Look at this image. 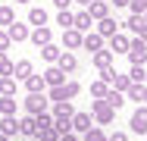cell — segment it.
Listing matches in <instances>:
<instances>
[{
	"mask_svg": "<svg viewBox=\"0 0 147 141\" xmlns=\"http://www.w3.org/2000/svg\"><path fill=\"white\" fill-rule=\"evenodd\" d=\"M91 25H94V19L88 16V9H78V13H72V28H78V31L85 35Z\"/></svg>",
	"mask_w": 147,
	"mask_h": 141,
	"instance_id": "cell-19",
	"label": "cell"
},
{
	"mask_svg": "<svg viewBox=\"0 0 147 141\" xmlns=\"http://www.w3.org/2000/svg\"><path fill=\"white\" fill-rule=\"evenodd\" d=\"M31 75V60H19V63H13V79L16 82H25Z\"/></svg>",
	"mask_w": 147,
	"mask_h": 141,
	"instance_id": "cell-23",
	"label": "cell"
},
{
	"mask_svg": "<svg viewBox=\"0 0 147 141\" xmlns=\"http://www.w3.org/2000/svg\"><path fill=\"white\" fill-rule=\"evenodd\" d=\"M0 135L16 138V135H19V119H16V116H0Z\"/></svg>",
	"mask_w": 147,
	"mask_h": 141,
	"instance_id": "cell-17",
	"label": "cell"
},
{
	"mask_svg": "<svg viewBox=\"0 0 147 141\" xmlns=\"http://www.w3.org/2000/svg\"><path fill=\"white\" fill-rule=\"evenodd\" d=\"M82 47H85V50H91V54H97V50H103V38H100L97 31H85Z\"/></svg>",
	"mask_w": 147,
	"mask_h": 141,
	"instance_id": "cell-18",
	"label": "cell"
},
{
	"mask_svg": "<svg viewBox=\"0 0 147 141\" xmlns=\"http://www.w3.org/2000/svg\"><path fill=\"white\" fill-rule=\"evenodd\" d=\"M16 3H31V0H16Z\"/></svg>",
	"mask_w": 147,
	"mask_h": 141,
	"instance_id": "cell-48",
	"label": "cell"
},
{
	"mask_svg": "<svg viewBox=\"0 0 147 141\" xmlns=\"http://www.w3.org/2000/svg\"><path fill=\"white\" fill-rule=\"evenodd\" d=\"M34 138H38V141H59V135H57V129L50 125V129H38Z\"/></svg>",
	"mask_w": 147,
	"mask_h": 141,
	"instance_id": "cell-34",
	"label": "cell"
},
{
	"mask_svg": "<svg viewBox=\"0 0 147 141\" xmlns=\"http://www.w3.org/2000/svg\"><path fill=\"white\" fill-rule=\"evenodd\" d=\"M57 66L66 72V75H72V72L78 69V60H75V54H72V50H63V54H59V60H57Z\"/></svg>",
	"mask_w": 147,
	"mask_h": 141,
	"instance_id": "cell-15",
	"label": "cell"
},
{
	"mask_svg": "<svg viewBox=\"0 0 147 141\" xmlns=\"http://www.w3.org/2000/svg\"><path fill=\"white\" fill-rule=\"evenodd\" d=\"M0 141H13V138H6V135H0Z\"/></svg>",
	"mask_w": 147,
	"mask_h": 141,
	"instance_id": "cell-47",
	"label": "cell"
},
{
	"mask_svg": "<svg viewBox=\"0 0 147 141\" xmlns=\"http://www.w3.org/2000/svg\"><path fill=\"white\" fill-rule=\"evenodd\" d=\"M22 107H25V113H31V116L44 113L47 107H50V100H47V91H41V94H25Z\"/></svg>",
	"mask_w": 147,
	"mask_h": 141,
	"instance_id": "cell-4",
	"label": "cell"
},
{
	"mask_svg": "<svg viewBox=\"0 0 147 141\" xmlns=\"http://www.w3.org/2000/svg\"><path fill=\"white\" fill-rule=\"evenodd\" d=\"M59 141H78V135L75 132H66V135H59Z\"/></svg>",
	"mask_w": 147,
	"mask_h": 141,
	"instance_id": "cell-43",
	"label": "cell"
},
{
	"mask_svg": "<svg viewBox=\"0 0 147 141\" xmlns=\"http://www.w3.org/2000/svg\"><path fill=\"white\" fill-rule=\"evenodd\" d=\"M103 100H107V104H110V107H113V110H119V107H122V104H125V94H122V91H116V88H110V91H107V97H103Z\"/></svg>",
	"mask_w": 147,
	"mask_h": 141,
	"instance_id": "cell-27",
	"label": "cell"
},
{
	"mask_svg": "<svg viewBox=\"0 0 147 141\" xmlns=\"http://www.w3.org/2000/svg\"><path fill=\"white\" fill-rule=\"evenodd\" d=\"M19 135H25V138H34V135H38V119H34L31 113H25V116L19 119Z\"/></svg>",
	"mask_w": 147,
	"mask_h": 141,
	"instance_id": "cell-16",
	"label": "cell"
},
{
	"mask_svg": "<svg viewBox=\"0 0 147 141\" xmlns=\"http://www.w3.org/2000/svg\"><path fill=\"white\" fill-rule=\"evenodd\" d=\"M144 85H147V82H144Z\"/></svg>",
	"mask_w": 147,
	"mask_h": 141,
	"instance_id": "cell-52",
	"label": "cell"
},
{
	"mask_svg": "<svg viewBox=\"0 0 147 141\" xmlns=\"http://www.w3.org/2000/svg\"><path fill=\"white\" fill-rule=\"evenodd\" d=\"M9 35H6V28H0V50H9Z\"/></svg>",
	"mask_w": 147,
	"mask_h": 141,
	"instance_id": "cell-38",
	"label": "cell"
},
{
	"mask_svg": "<svg viewBox=\"0 0 147 141\" xmlns=\"http://www.w3.org/2000/svg\"><path fill=\"white\" fill-rule=\"evenodd\" d=\"M0 75H13V60L6 56V50H0Z\"/></svg>",
	"mask_w": 147,
	"mask_h": 141,
	"instance_id": "cell-35",
	"label": "cell"
},
{
	"mask_svg": "<svg viewBox=\"0 0 147 141\" xmlns=\"http://www.w3.org/2000/svg\"><path fill=\"white\" fill-rule=\"evenodd\" d=\"M57 22L63 28H72V13H69V9H59V13H57Z\"/></svg>",
	"mask_w": 147,
	"mask_h": 141,
	"instance_id": "cell-37",
	"label": "cell"
},
{
	"mask_svg": "<svg viewBox=\"0 0 147 141\" xmlns=\"http://www.w3.org/2000/svg\"><path fill=\"white\" fill-rule=\"evenodd\" d=\"M53 6H57V9H69V6H72V0H53Z\"/></svg>",
	"mask_w": 147,
	"mask_h": 141,
	"instance_id": "cell-41",
	"label": "cell"
},
{
	"mask_svg": "<svg viewBox=\"0 0 147 141\" xmlns=\"http://www.w3.org/2000/svg\"><path fill=\"white\" fill-rule=\"evenodd\" d=\"M141 41H144V44H147V28H144V31H141Z\"/></svg>",
	"mask_w": 147,
	"mask_h": 141,
	"instance_id": "cell-46",
	"label": "cell"
},
{
	"mask_svg": "<svg viewBox=\"0 0 147 141\" xmlns=\"http://www.w3.org/2000/svg\"><path fill=\"white\" fill-rule=\"evenodd\" d=\"M128 63L131 66H144L147 63V44L141 41V35H131V41H128Z\"/></svg>",
	"mask_w": 147,
	"mask_h": 141,
	"instance_id": "cell-2",
	"label": "cell"
},
{
	"mask_svg": "<svg viewBox=\"0 0 147 141\" xmlns=\"http://www.w3.org/2000/svg\"><path fill=\"white\" fill-rule=\"evenodd\" d=\"M16 110H19V104L13 97H0V116H16Z\"/></svg>",
	"mask_w": 147,
	"mask_h": 141,
	"instance_id": "cell-30",
	"label": "cell"
},
{
	"mask_svg": "<svg viewBox=\"0 0 147 141\" xmlns=\"http://www.w3.org/2000/svg\"><path fill=\"white\" fill-rule=\"evenodd\" d=\"M141 104L147 107V85H144V91H141Z\"/></svg>",
	"mask_w": 147,
	"mask_h": 141,
	"instance_id": "cell-44",
	"label": "cell"
},
{
	"mask_svg": "<svg viewBox=\"0 0 147 141\" xmlns=\"http://www.w3.org/2000/svg\"><path fill=\"white\" fill-rule=\"evenodd\" d=\"M128 85H131V79H128V72H125V75H113V82H110V88H116V91H122V94H125V88H128Z\"/></svg>",
	"mask_w": 147,
	"mask_h": 141,
	"instance_id": "cell-32",
	"label": "cell"
},
{
	"mask_svg": "<svg viewBox=\"0 0 147 141\" xmlns=\"http://www.w3.org/2000/svg\"><path fill=\"white\" fill-rule=\"evenodd\" d=\"M116 31H119V22L113 19V16H103V19L97 22V35H100L103 41H110V38H113Z\"/></svg>",
	"mask_w": 147,
	"mask_h": 141,
	"instance_id": "cell-9",
	"label": "cell"
},
{
	"mask_svg": "<svg viewBox=\"0 0 147 141\" xmlns=\"http://www.w3.org/2000/svg\"><path fill=\"white\" fill-rule=\"evenodd\" d=\"M128 41H131L128 35H122V31H116V35L110 38V50H113V54H128Z\"/></svg>",
	"mask_w": 147,
	"mask_h": 141,
	"instance_id": "cell-21",
	"label": "cell"
},
{
	"mask_svg": "<svg viewBox=\"0 0 147 141\" xmlns=\"http://www.w3.org/2000/svg\"><path fill=\"white\" fill-rule=\"evenodd\" d=\"M28 25H31V28L47 25V9H44V6H31V13H28Z\"/></svg>",
	"mask_w": 147,
	"mask_h": 141,
	"instance_id": "cell-25",
	"label": "cell"
},
{
	"mask_svg": "<svg viewBox=\"0 0 147 141\" xmlns=\"http://www.w3.org/2000/svg\"><path fill=\"white\" fill-rule=\"evenodd\" d=\"M41 91H47L44 75H34V72H31L28 79H25V94H41Z\"/></svg>",
	"mask_w": 147,
	"mask_h": 141,
	"instance_id": "cell-22",
	"label": "cell"
},
{
	"mask_svg": "<svg viewBox=\"0 0 147 141\" xmlns=\"http://www.w3.org/2000/svg\"><path fill=\"white\" fill-rule=\"evenodd\" d=\"M31 44L34 47H44V44H50L53 41V31H50V25H38V28H31Z\"/></svg>",
	"mask_w": 147,
	"mask_h": 141,
	"instance_id": "cell-8",
	"label": "cell"
},
{
	"mask_svg": "<svg viewBox=\"0 0 147 141\" xmlns=\"http://www.w3.org/2000/svg\"><path fill=\"white\" fill-rule=\"evenodd\" d=\"M63 82H66V72L59 69L57 63H50V69L44 72V85H47V88H57V85H63Z\"/></svg>",
	"mask_w": 147,
	"mask_h": 141,
	"instance_id": "cell-13",
	"label": "cell"
},
{
	"mask_svg": "<svg viewBox=\"0 0 147 141\" xmlns=\"http://www.w3.org/2000/svg\"><path fill=\"white\" fill-rule=\"evenodd\" d=\"M113 75H116V69L110 66V69H100V75H97V79H103V82L110 85V82H113Z\"/></svg>",
	"mask_w": 147,
	"mask_h": 141,
	"instance_id": "cell-39",
	"label": "cell"
},
{
	"mask_svg": "<svg viewBox=\"0 0 147 141\" xmlns=\"http://www.w3.org/2000/svg\"><path fill=\"white\" fill-rule=\"evenodd\" d=\"M19 91V82L13 75H0V97H16Z\"/></svg>",
	"mask_w": 147,
	"mask_h": 141,
	"instance_id": "cell-20",
	"label": "cell"
},
{
	"mask_svg": "<svg viewBox=\"0 0 147 141\" xmlns=\"http://www.w3.org/2000/svg\"><path fill=\"white\" fill-rule=\"evenodd\" d=\"M128 125H131V135H147V107H135Z\"/></svg>",
	"mask_w": 147,
	"mask_h": 141,
	"instance_id": "cell-5",
	"label": "cell"
},
{
	"mask_svg": "<svg viewBox=\"0 0 147 141\" xmlns=\"http://www.w3.org/2000/svg\"><path fill=\"white\" fill-rule=\"evenodd\" d=\"M141 3H144V6H147V0H141Z\"/></svg>",
	"mask_w": 147,
	"mask_h": 141,
	"instance_id": "cell-50",
	"label": "cell"
},
{
	"mask_svg": "<svg viewBox=\"0 0 147 141\" xmlns=\"http://www.w3.org/2000/svg\"><path fill=\"white\" fill-rule=\"evenodd\" d=\"M91 116H94V125H113V119H116V110H113L107 100H94V107H91Z\"/></svg>",
	"mask_w": 147,
	"mask_h": 141,
	"instance_id": "cell-3",
	"label": "cell"
},
{
	"mask_svg": "<svg viewBox=\"0 0 147 141\" xmlns=\"http://www.w3.org/2000/svg\"><path fill=\"white\" fill-rule=\"evenodd\" d=\"M110 6H116V9H125V6H128V0H110Z\"/></svg>",
	"mask_w": 147,
	"mask_h": 141,
	"instance_id": "cell-42",
	"label": "cell"
},
{
	"mask_svg": "<svg viewBox=\"0 0 147 141\" xmlns=\"http://www.w3.org/2000/svg\"><path fill=\"white\" fill-rule=\"evenodd\" d=\"M82 141H107V132H103L100 125H94V129H88V132L82 135Z\"/></svg>",
	"mask_w": 147,
	"mask_h": 141,
	"instance_id": "cell-31",
	"label": "cell"
},
{
	"mask_svg": "<svg viewBox=\"0 0 147 141\" xmlns=\"http://www.w3.org/2000/svg\"><path fill=\"white\" fill-rule=\"evenodd\" d=\"M13 22H16V9L6 6V3H0V25L6 28V25H13Z\"/></svg>",
	"mask_w": 147,
	"mask_h": 141,
	"instance_id": "cell-29",
	"label": "cell"
},
{
	"mask_svg": "<svg viewBox=\"0 0 147 141\" xmlns=\"http://www.w3.org/2000/svg\"><path fill=\"white\" fill-rule=\"evenodd\" d=\"M113 50H110V47H107V50H97V54H94V66H97V72H100V69H110V66H113Z\"/></svg>",
	"mask_w": 147,
	"mask_h": 141,
	"instance_id": "cell-24",
	"label": "cell"
},
{
	"mask_svg": "<svg viewBox=\"0 0 147 141\" xmlns=\"http://www.w3.org/2000/svg\"><path fill=\"white\" fill-rule=\"evenodd\" d=\"M85 9H88V16L94 19V22H100L103 16H110V6H107V0H91Z\"/></svg>",
	"mask_w": 147,
	"mask_h": 141,
	"instance_id": "cell-14",
	"label": "cell"
},
{
	"mask_svg": "<svg viewBox=\"0 0 147 141\" xmlns=\"http://www.w3.org/2000/svg\"><path fill=\"white\" fill-rule=\"evenodd\" d=\"M6 35H9L13 44H19V41H28L31 28H28V22H13V25H6Z\"/></svg>",
	"mask_w": 147,
	"mask_h": 141,
	"instance_id": "cell-7",
	"label": "cell"
},
{
	"mask_svg": "<svg viewBox=\"0 0 147 141\" xmlns=\"http://www.w3.org/2000/svg\"><path fill=\"white\" fill-rule=\"evenodd\" d=\"M141 16H144V22H147V9H144V13H141Z\"/></svg>",
	"mask_w": 147,
	"mask_h": 141,
	"instance_id": "cell-49",
	"label": "cell"
},
{
	"mask_svg": "<svg viewBox=\"0 0 147 141\" xmlns=\"http://www.w3.org/2000/svg\"><path fill=\"white\" fill-rule=\"evenodd\" d=\"M119 25H122V28H128L131 35H141V31L147 28V22H144V16H135V13H128V16L119 22Z\"/></svg>",
	"mask_w": 147,
	"mask_h": 141,
	"instance_id": "cell-11",
	"label": "cell"
},
{
	"mask_svg": "<svg viewBox=\"0 0 147 141\" xmlns=\"http://www.w3.org/2000/svg\"><path fill=\"white\" fill-rule=\"evenodd\" d=\"M72 3H78V6H82V9H85V6H88L91 0H72Z\"/></svg>",
	"mask_w": 147,
	"mask_h": 141,
	"instance_id": "cell-45",
	"label": "cell"
},
{
	"mask_svg": "<svg viewBox=\"0 0 147 141\" xmlns=\"http://www.w3.org/2000/svg\"><path fill=\"white\" fill-rule=\"evenodd\" d=\"M82 94V82H75V79H66L63 85L57 88H47V100H72V97H78Z\"/></svg>",
	"mask_w": 147,
	"mask_h": 141,
	"instance_id": "cell-1",
	"label": "cell"
},
{
	"mask_svg": "<svg viewBox=\"0 0 147 141\" xmlns=\"http://www.w3.org/2000/svg\"><path fill=\"white\" fill-rule=\"evenodd\" d=\"M88 129H94V116L85 113V110H82V113L75 110V116H72V132H75V135H85Z\"/></svg>",
	"mask_w": 147,
	"mask_h": 141,
	"instance_id": "cell-6",
	"label": "cell"
},
{
	"mask_svg": "<svg viewBox=\"0 0 147 141\" xmlns=\"http://www.w3.org/2000/svg\"><path fill=\"white\" fill-rule=\"evenodd\" d=\"M128 79H131L135 85H144V82H147V72H144V66H131V69H128Z\"/></svg>",
	"mask_w": 147,
	"mask_h": 141,
	"instance_id": "cell-33",
	"label": "cell"
},
{
	"mask_svg": "<svg viewBox=\"0 0 147 141\" xmlns=\"http://www.w3.org/2000/svg\"><path fill=\"white\" fill-rule=\"evenodd\" d=\"M82 38H85V35H82L78 28H66V31H63V47H66V50H78V47H82Z\"/></svg>",
	"mask_w": 147,
	"mask_h": 141,
	"instance_id": "cell-12",
	"label": "cell"
},
{
	"mask_svg": "<svg viewBox=\"0 0 147 141\" xmlns=\"http://www.w3.org/2000/svg\"><path fill=\"white\" fill-rule=\"evenodd\" d=\"M91 97H94V100H103V97H107V91H110V85L103 82V79H97V82H91Z\"/></svg>",
	"mask_w": 147,
	"mask_h": 141,
	"instance_id": "cell-26",
	"label": "cell"
},
{
	"mask_svg": "<svg viewBox=\"0 0 147 141\" xmlns=\"http://www.w3.org/2000/svg\"><path fill=\"white\" fill-rule=\"evenodd\" d=\"M50 116H53V119H72V116H75L72 100H57V104L50 107Z\"/></svg>",
	"mask_w": 147,
	"mask_h": 141,
	"instance_id": "cell-10",
	"label": "cell"
},
{
	"mask_svg": "<svg viewBox=\"0 0 147 141\" xmlns=\"http://www.w3.org/2000/svg\"><path fill=\"white\" fill-rule=\"evenodd\" d=\"M59 54H63V50H59L57 44H53V41H50V44H44V47H41V56H44V60H47V63H57V60H59Z\"/></svg>",
	"mask_w": 147,
	"mask_h": 141,
	"instance_id": "cell-28",
	"label": "cell"
},
{
	"mask_svg": "<svg viewBox=\"0 0 147 141\" xmlns=\"http://www.w3.org/2000/svg\"><path fill=\"white\" fill-rule=\"evenodd\" d=\"M107 141H128L125 132H113V135H107Z\"/></svg>",
	"mask_w": 147,
	"mask_h": 141,
	"instance_id": "cell-40",
	"label": "cell"
},
{
	"mask_svg": "<svg viewBox=\"0 0 147 141\" xmlns=\"http://www.w3.org/2000/svg\"><path fill=\"white\" fill-rule=\"evenodd\" d=\"M34 119H38V129H50V125H53V116H50V110H44V113H38V116H34Z\"/></svg>",
	"mask_w": 147,
	"mask_h": 141,
	"instance_id": "cell-36",
	"label": "cell"
},
{
	"mask_svg": "<svg viewBox=\"0 0 147 141\" xmlns=\"http://www.w3.org/2000/svg\"><path fill=\"white\" fill-rule=\"evenodd\" d=\"M28 141H38V138H28Z\"/></svg>",
	"mask_w": 147,
	"mask_h": 141,
	"instance_id": "cell-51",
	"label": "cell"
}]
</instances>
